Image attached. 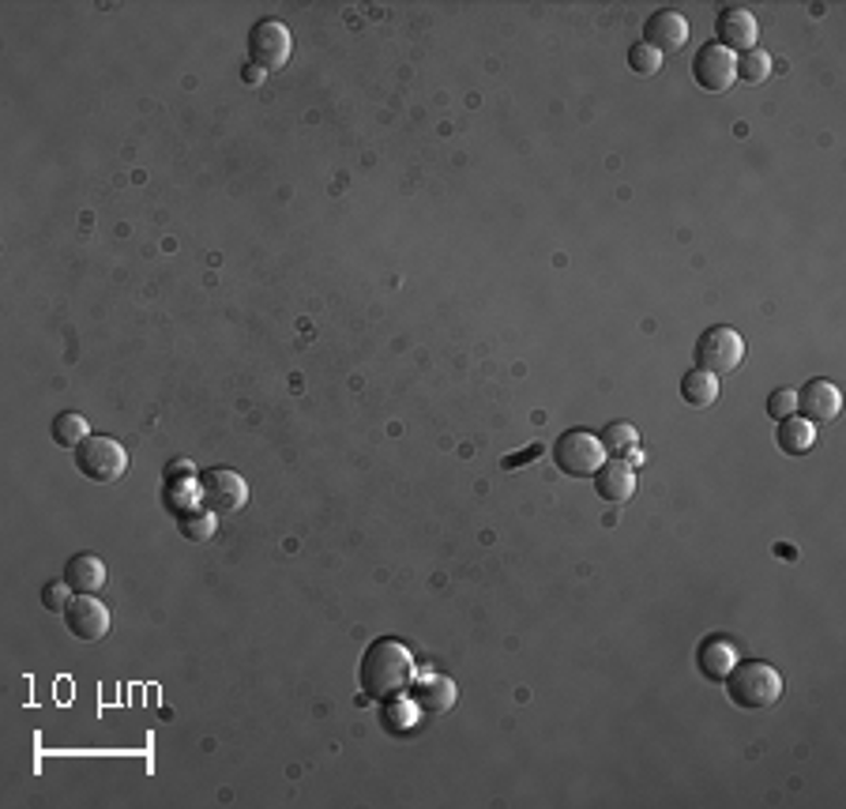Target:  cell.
I'll use <instances>...</instances> for the list:
<instances>
[{"label": "cell", "mask_w": 846, "mask_h": 809, "mask_svg": "<svg viewBox=\"0 0 846 809\" xmlns=\"http://www.w3.org/2000/svg\"><path fill=\"white\" fill-rule=\"evenodd\" d=\"M358 677L369 700H399L414 685V656L399 640L384 636V640L365 648Z\"/></svg>", "instance_id": "1"}, {"label": "cell", "mask_w": 846, "mask_h": 809, "mask_svg": "<svg viewBox=\"0 0 846 809\" xmlns=\"http://www.w3.org/2000/svg\"><path fill=\"white\" fill-rule=\"evenodd\" d=\"M783 674L771 663H742L726 674V693L742 712H768L783 697Z\"/></svg>", "instance_id": "2"}, {"label": "cell", "mask_w": 846, "mask_h": 809, "mask_svg": "<svg viewBox=\"0 0 846 809\" xmlns=\"http://www.w3.org/2000/svg\"><path fill=\"white\" fill-rule=\"evenodd\" d=\"M553 463L561 468V475H569V478H595V471L606 463L602 437H595V433H587V430L561 433L553 445Z\"/></svg>", "instance_id": "3"}, {"label": "cell", "mask_w": 846, "mask_h": 809, "mask_svg": "<svg viewBox=\"0 0 846 809\" xmlns=\"http://www.w3.org/2000/svg\"><path fill=\"white\" fill-rule=\"evenodd\" d=\"M76 468L90 482H117L128 471V452L117 437L90 433L84 445L76 448Z\"/></svg>", "instance_id": "4"}, {"label": "cell", "mask_w": 846, "mask_h": 809, "mask_svg": "<svg viewBox=\"0 0 846 809\" xmlns=\"http://www.w3.org/2000/svg\"><path fill=\"white\" fill-rule=\"evenodd\" d=\"M745 362V339L726 324H714L696 339V370H708L714 377L734 373Z\"/></svg>", "instance_id": "5"}, {"label": "cell", "mask_w": 846, "mask_h": 809, "mask_svg": "<svg viewBox=\"0 0 846 809\" xmlns=\"http://www.w3.org/2000/svg\"><path fill=\"white\" fill-rule=\"evenodd\" d=\"M294 38L286 30V23L278 20H260L257 27L249 30V61L264 72H278L286 61H290Z\"/></svg>", "instance_id": "6"}, {"label": "cell", "mask_w": 846, "mask_h": 809, "mask_svg": "<svg viewBox=\"0 0 846 809\" xmlns=\"http://www.w3.org/2000/svg\"><path fill=\"white\" fill-rule=\"evenodd\" d=\"M200 497H203V509L211 512H241L249 505V486L237 471L229 468H215V471H203L200 475Z\"/></svg>", "instance_id": "7"}, {"label": "cell", "mask_w": 846, "mask_h": 809, "mask_svg": "<svg viewBox=\"0 0 846 809\" xmlns=\"http://www.w3.org/2000/svg\"><path fill=\"white\" fill-rule=\"evenodd\" d=\"M714 42L730 53H749V49L760 46V23L749 8L734 4V8H722L714 15Z\"/></svg>", "instance_id": "8"}, {"label": "cell", "mask_w": 846, "mask_h": 809, "mask_svg": "<svg viewBox=\"0 0 846 809\" xmlns=\"http://www.w3.org/2000/svg\"><path fill=\"white\" fill-rule=\"evenodd\" d=\"M737 57L730 49H722L719 42H708L696 49V61H693V79L704 87V91H730L737 79Z\"/></svg>", "instance_id": "9"}, {"label": "cell", "mask_w": 846, "mask_h": 809, "mask_svg": "<svg viewBox=\"0 0 846 809\" xmlns=\"http://www.w3.org/2000/svg\"><path fill=\"white\" fill-rule=\"evenodd\" d=\"M64 625L76 640L84 644H98L105 633H110V610L98 602V595H76L72 607L64 610Z\"/></svg>", "instance_id": "10"}, {"label": "cell", "mask_w": 846, "mask_h": 809, "mask_svg": "<svg viewBox=\"0 0 846 809\" xmlns=\"http://www.w3.org/2000/svg\"><path fill=\"white\" fill-rule=\"evenodd\" d=\"M644 42L651 49H659L662 57L667 53H677V49L688 46V23L681 12L673 8H659L651 20L644 23Z\"/></svg>", "instance_id": "11"}, {"label": "cell", "mask_w": 846, "mask_h": 809, "mask_svg": "<svg viewBox=\"0 0 846 809\" xmlns=\"http://www.w3.org/2000/svg\"><path fill=\"white\" fill-rule=\"evenodd\" d=\"M798 411H801V419H809V422H832V419H839V411H843L839 388H835L832 381L812 377V381L798 391Z\"/></svg>", "instance_id": "12"}, {"label": "cell", "mask_w": 846, "mask_h": 809, "mask_svg": "<svg viewBox=\"0 0 846 809\" xmlns=\"http://www.w3.org/2000/svg\"><path fill=\"white\" fill-rule=\"evenodd\" d=\"M410 693H414V708H422V712H430V715L448 712V708H456V700H459L456 682H451V677H445V674H422V677H414Z\"/></svg>", "instance_id": "13"}, {"label": "cell", "mask_w": 846, "mask_h": 809, "mask_svg": "<svg viewBox=\"0 0 846 809\" xmlns=\"http://www.w3.org/2000/svg\"><path fill=\"white\" fill-rule=\"evenodd\" d=\"M696 667L708 682H726V674L737 667V648L730 636H708L696 651Z\"/></svg>", "instance_id": "14"}, {"label": "cell", "mask_w": 846, "mask_h": 809, "mask_svg": "<svg viewBox=\"0 0 846 809\" xmlns=\"http://www.w3.org/2000/svg\"><path fill=\"white\" fill-rule=\"evenodd\" d=\"M595 489L602 501L621 505L636 494V471L629 468L624 460H606L602 468L595 471Z\"/></svg>", "instance_id": "15"}, {"label": "cell", "mask_w": 846, "mask_h": 809, "mask_svg": "<svg viewBox=\"0 0 846 809\" xmlns=\"http://www.w3.org/2000/svg\"><path fill=\"white\" fill-rule=\"evenodd\" d=\"M64 580H69L76 595H98L105 587V561L98 553H76L64 565Z\"/></svg>", "instance_id": "16"}, {"label": "cell", "mask_w": 846, "mask_h": 809, "mask_svg": "<svg viewBox=\"0 0 846 809\" xmlns=\"http://www.w3.org/2000/svg\"><path fill=\"white\" fill-rule=\"evenodd\" d=\"M775 445L783 448L786 456H805L817 448V422L801 419V414H791V419L779 422Z\"/></svg>", "instance_id": "17"}, {"label": "cell", "mask_w": 846, "mask_h": 809, "mask_svg": "<svg viewBox=\"0 0 846 809\" xmlns=\"http://www.w3.org/2000/svg\"><path fill=\"white\" fill-rule=\"evenodd\" d=\"M681 399H685L688 407H696V411H704V407H711L714 399H719V377L693 365V370L681 377Z\"/></svg>", "instance_id": "18"}, {"label": "cell", "mask_w": 846, "mask_h": 809, "mask_svg": "<svg viewBox=\"0 0 846 809\" xmlns=\"http://www.w3.org/2000/svg\"><path fill=\"white\" fill-rule=\"evenodd\" d=\"M90 437V430H87V419L84 414H57L53 419V445H61V448H72L76 452L79 445Z\"/></svg>", "instance_id": "19"}, {"label": "cell", "mask_w": 846, "mask_h": 809, "mask_svg": "<svg viewBox=\"0 0 846 809\" xmlns=\"http://www.w3.org/2000/svg\"><path fill=\"white\" fill-rule=\"evenodd\" d=\"M771 69H775V61H771V53L768 49H749V53H742L737 57V79H745V84H763V79H771Z\"/></svg>", "instance_id": "20"}, {"label": "cell", "mask_w": 846, "mask_h": 809, "mask_svg": "<svg viewBox=\"0 0 846 809\" xmlns=\"http://www.w3.org/2000/svg\"><path fill=\"white\" fill-rule=\"evenodd\" d=\"M602 445H606V452H613L621 460V456H629L632 448H639V430L632 426V422H610V426L602 430Z\"/></svg>", "instance_id": "21"}, {"label": "cell", "mask_w": 846, "mask_h": 809, "mask_svg": "<svg viewBox=\"0 0 846 809\" xmlns=\"http://www.w3.org/2000/svg\"><path fill=\"white\" fill-rule=\"evenodd\" d=\"M181 535L192 538V543H208L215 538V512L211 509H192L181 516Z\"/></svg>", "instance_id": "22"}, {"label": "cell", "mask_w": 846, "mask_h": 809, "mask_svg": "<svg viewBox=\"0 0 846 809\" xmlns=\"http://www.w3.org/2000/svg\"><path fill=\"white\" fill-rule=\"evenodd\" d=\"M629 69L636 72V76H659L662 53H659V49H651L647 42H636L629 49Z\"/></svg>", "instance_id": "23"}, {"label": "cell", "mask_w": 846, "mask_h": 809, "mask_svg": "<svg viewBox=\"0 0 846 809\" xmlns=\"http://www.w3.org/2000/svg\"><path fill=\"white\" fill-rule=\"evenodd\" d=\"M72 595H76V592H72V584H69V580H49V584L42 587V607L49 610V614H64V610H69L72 607Z\"/></svg>", "instance_id": "24"}, {"label": "cell", "mask_w": 846, "mask_h": 809, "mask_svg": "<svg viewBox=\"0 0 846 809\" xmlns=\"http://www.w3.org/2000/svg\"><path fill=\"white\" fill-rule=\"evenodd\" d=\"M768 414L775 422H783V419H791V414H798V391L794 388H775L768 396Z\"/></svg>", "instance_id": "25"}, {"label": "cell", "mask_w": 846, "mask_h": 809, "mask_svg": "<svg viewBox=\"0 0 846 809\" xmlns=\"http://www.w3.org/2000/svg\"><path fill=\"white\" fill-rule=\"evenodd\" d=\"M542 452V448L535 445V448H527V452H520V456H508V460H505V471H515V468H520V463H527V460H535V456Z\"/></svg>", "instance_id": "26"}, {"label": "cell", "mask_w": 846, "mask_h": 809, "mask_svg": "<svg viewBox=\"0 0 846 809\" xmlns=\"http://www.w3.org/2000/svg\"><path fill=\"white\" fill-rule=\"evenodd\" d=\"M245 79H249V84H260V79H264V69H257V64H249V69H245Z\"/></svg>", "instance_id": "27"}, {"label": "cell", "mask_w": 846, "mask_h": 809, "mask_svg": "<svg viewBox=\"0 0 846 809\" xmlns=\"http://www.w3.org/2000/svg\"><path fill=\"white\" fill-rule=\"evenodd\" d=\"M621 460L629 463V468H639V463H644V452H639V448H632V452H629V456H621Z\"/></svg>", "instance_id": "28"}]
</instances>
